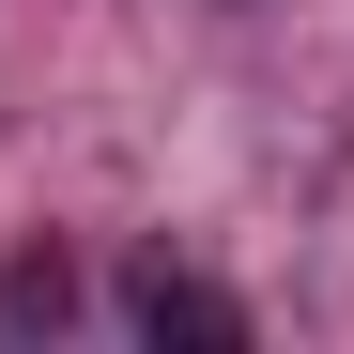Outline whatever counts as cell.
I'll use <instances>...</instances> for the list:
<instances>
[{
  "mask_svg": "<svg viewBox=\"0 0 354 354\" xmlns=\"http://www.w3.org/2000/svg\"><path fill=\"white\" fill-rule=\"evenodd\" d=\"M124 324L139 339H185V354H231V339H247V308H231L216 277H185V262H139L124 277Z\"/></svg>",
  "mask_w": 354,
  "mask_h": 354,
  "instance_id": "obj_1",
  "label": "cell"
},
{
  "mask_svg": "<svg viewBox=\"0 0 354 354\" xmlns=\"http://www.w3.org/2000/svg\"><path fill=\"white\" fill-rule=\"evenodd\" d=\"M0 308H16V324H62V308H77V262H62V247H31L16 277H0Z\"/></svg>",
  "mask_w": 354,
  "mask_h": 354,
  "instance_id": "obj_2",
  "label": "cell"
}]
</instances>
